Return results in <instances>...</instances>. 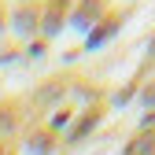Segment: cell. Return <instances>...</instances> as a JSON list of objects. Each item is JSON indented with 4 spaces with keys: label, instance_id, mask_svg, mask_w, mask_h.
<instances>
[{
    "label": "cell",
    "instance_id": "cell-1",
    "mask_svg": "<svg viewBox=\"0 0 155 155\" xmlns=\"http://www.w3.org/2000/svg\"><path fill=\"white\" fill-rule=\"evenodd\" d=\"M126 155H155V140H151V137H137V140L129 144Z\"/></svg>",
    "mask_w": 155,
    "mask_h": 155
}]
</instances>
